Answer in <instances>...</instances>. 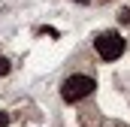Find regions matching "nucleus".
<instances>
[{"mask_svg": "<svg viewBox=\"0 0 130 127\" xmlns=\"http://www.w3.org/2000/svg\"><path fill=\"white\" fill-rule=\"evenodd\" d=\"M94 88H97V82L91 76H70L64 82V88H61V97H64L67 103H79V100H85V97L91 94Z\"/></svg>", "mask_w": 130, "mask_h": 127, "instance_id": "nucleus-1", "label": "nucleus"}, {"mask_svg": "<svg viewBox=\"0 0 130 127\" xmlns=\"http://www.w3.org/2000/svg\"><path fill=\"white\" fill-rule=\"evenodd\" d=\"M94 45H97V55L103 61H115V58H121V52H124V39H121V33H115V30L100 33L97 39H94Z\"/></svg>", "mask_w": 130, "mask_h": 127, "instance_id": "nucleus-2", "label": "nucleus"}, {"mask_svg": "<svg viewBox=\"0 0 130 127\" xmlns=\"http://www.w3.org/2000/svg\"><path fill=\"white\" fill-rule=\"evenodd\" d=\"M6 73H9V61H6V58H0V79H3Z\"/></svg>", "mask_w": 130, "mask_h": 127, "instance_id": "nucleus-3", "label": "nucleus"}, {"mask_svg": "<svg viewBox=\"0 0 130 127\" xmlns=\"http://www.w3.org/2000/svg\"><path fill=\"white\" fill-rule=\"evenodd\" d=\"M9 124V115H6V112H0V127H6Z\"/></svg>", "mask_w": 130, "mask_h": 127, "instance_id": "nucleus-4", "label": "nucleus"}, {"mask_svg": "<svg viewBox=\"0 0 130 127\" xmlns=\"http://www.w3.org/2000/svg\"><path fill=\"white\" fill-rule=\"evenodd\" d=\"M121 21H127V24H130V9H121Z\"/></svg>", "mask_w": 130, "mask_h": 127, "instance_id": "nucleus-5", "label": "nucleus"}]
</instances>
